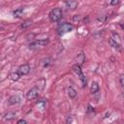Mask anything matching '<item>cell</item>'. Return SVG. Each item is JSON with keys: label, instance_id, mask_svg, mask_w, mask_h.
I'll return each mask as SVG.
<instances>
[{"label": "cell", "instance_id": "cell-11", "mask_svg": "<svg viewBox=\"0 0 124 124\" xmlns=\"http://www.w3.org/2000/svg\"><path fill=\"white\" fill-rule=\"evenodd\" d=\"M77 61H78L77 64H78V65H81V64L84 63V61H85V57H84L83 52H80V53L78 54V56H77Z\"/></svg>", "mask_w": 124, "mask_h": 124}, {"label": "cell", "instance_id": "cell-18", "mask_svg": "<svg viewBox=\"0 0 124 124\" xmlns=\"http://www.w3.org/2000/svg\"><path fill=\"white\" fill-rule=\"evenodd\" d=\"M119 81H120L121 86H122L123 89H124V75H121V76H120V78H119Z\"/></svg>", "mask_w": 124, "mask_h": 124}, {"label": "cell", "instance_id": "cell-23", "mask_svg": "<svg viewBox=\"0 0 124 124\" xmlns=\"http://www.w3.org/2000/svg\"><path fill=\"white\" fill-rule=\"evenodd\" d=\"M87 111L89 112V111H94V108H92L90 105L88 106V109H87Z\"/></svg>", "mask_w": 124, "mask_h": 124}, {"label": "cell", "instance_id": "cell-24", "mask_svg": "<svg viewBox=\"0 0 124 124\" xmlns=\"http://www.w3.org/2000/svg\"><path fill=\"white\" fill-rule=\"evenodd\" d=\"M119 24H120L121 28H122V29L124 30V21H120V23H119Z\"/></svg>", "mask_w": 124, "mask_h": 124}, {"label": "cell", "instance_id": "cell-2", "mask_svg": "<svg viewBox=\"0 0 124 124\" xmlns=\"http://www.w3.org/2000/svg\"><path fill=\"white\" fill-rule=\"evenodd\" d=\"M63 16V12L61 8H54L49 13V20L51 22H57L59 21Z\"/></svg>", "mask_w": 124, "mask_h": 124}, {"label": "cell", "instance_id": "cell-8", "mask_svg": "<svg viewBox=\"0 0 124 124\" xmlns=\"http://www.w3.org/2000/svg\"><path fill=\"white\" fill-rule=\"evenodd\" d=\"M72 70H73V72H74L78 77H79V76H81V75L83 74V73H82V70H81V67H80V65H78V64L73 65Z\"/></svg>", "mask_w": 124, "mask_h": 124}, {"label": "cell", "instance_id": "cell-21", "mask_svg": "<svg viewBox=\"0 0 124 124\" xmlns=\"http://www.w3.org/2000/svg\"><path fill=\"white\" fill-rule=\"evenodd\" d=\"M72 120H73V117L71 115L68 116V118H67V124H71L72 123Z\"/></svg>", "mask_w": 124, "mask_h": 124}, {"label": "cell", "instance_id": "cell-22", "mask_svg": "<svg viewBox=\"0 0 124 124\" xmlns=\"http://www.w3.org/2000/svg\"><path fill=\"white\" fill-rule=\"evenodd\" d=\"M16 124H26V121L23 120V119H20V120H18V121L16 122Z\"/></svg>", "mask_w": 124, "mask_h": 124}, {"label": "cell", "instance_id": "cell-14", "mask_svg": "<svg viewBox=\"0 0 124 124\" xmlns=\"http://www.w3.org/2000/svg\"><path fill=\"white\" fill-rule=\"evenodd\" d=\"M22 14H23V8H19V9H16V10H15V11L13 12L14 17H16V18H18V17H21Z\"/></svg>", "mask_w": 124, "mask_h": 124}, {"label": "cell", "instance_id": "cell-15", "mask_svg": "<svg viewBox=\"0 0 124 124\" xmlns=\"http://www.w3.org/2000/svg\"><path fill=\"white\" fill-rule=\"evenodd\" d=\"M78 78H79V80H80V82H81V86H82V87H85V86H86V84H87L86 77L82 74L81 76H79V77H78Z\"/></svg>", "mask_w": 124, "mask_h": 124}, {"label": "cell", "instance_id": "cell-12", "mask_svg": "<svg viewBox=\"0 0 124 124\" xmlns=\"http://www.w3.org/2000/svg\"><path fill=\"white\" fill-rule=\"evenodd\" d=\"M68 94H69V96H70V98H72V99H76L77 98V95H78V93H77V91L73 88V87H68Z\"/></svg>", "mask_w": 124, "mask_h": 124}, {"label": "cell", "instance_id": "cell-7", "mask_svg": "<svg viewBox=\"0 0 124 124\" xmlns=\"http://www.w3.org/2000/svg\"><path fill=\"white\" fill-rule=\"evenodd\" d=\"M65 5H66V7H67L68 9H70V10H75V9L78 7V1H74V0H70V1H66V2H65Z\"/></svg>", "mask_w": 124, "mask_h": 124}, {"label": "cell", "instance_id": "cell-3", "mask_svg": "<svg viewBox=\"0 0 124 124\" xmlns=\"http://www.w3.org/2000/svg\"><path fill=\"white\" fill-rule=\"evenodd\" d=\"M41 90H42V88H39V85L36 84L35 86H33L31 89L28 90V92L26 93V98L28 100H34V99H36L39 96Z\"/></svg>", "mask_w": 124, "mask_h": 124}, {"label": "cell", "instance_id": "cell-10", "mask_svg": "<svg viewBox=\"0 0 124 124\" xmlns=\"http://www.w3.org/2000/svg\"><path fill=\"white\" fill-rule=\"evenodd\" d=\"M19 102H20V99L18 96H12L8 100V103L10 105H16V104H18Z\"/></svg>", "mask_w": 124, "mask_h": 124}, {"label": "cell", "instance_id": "cell-9", "mask_svg": "<svg viewBox=\"0 0 124 124\" xmlns=\"http://www.w3.org/2000/svg\"><path fill=\"white\" fill-rule=\"evenodd\" d=\"M99 89H100V86H99L98 82L93 81V82L91 83V86H90V93H92V94H96V93L99 91Z\"/></svg>", "mask_w": 124, "mask_h": 124}, {"label": "cell", "instance_id": "cell-6", "mask_svg": "<svg viewBox=\"0 0 124 124\" xmlns=\"http://www.w3.org/2000/svg\"><path fill=\"white\" fill-rule=\"evenodd\" d=\"M108 44H109L114 49H116V50H118V51H121L120 44H119L117 41H115L113 38H109V39H108Z\"/></svg>", "mask_w": 124, "mask_h": 124}, {"label": "cell", "instance_id": "cell-20", "mask_svg": "<svg viewBox=\"0 0 124 124\" xmlns=\"http://www.w3.org/2000/svg\"><path fill=\"white\" fill-rule=\"evenodd\" d=\"M110 5H118L119 4V0H112V1H110V3H109Z\"/></svg>", "mask_w": 124, "mask_h": 124}, {"label": "cell", "instance_id": "cell-25", "mask_svg": "<svg viewBox=\"0 0 124 124\" xmlns=\"http://www.w3.org/2000/svg\"><path fill=\"white\" fill-rule=\"evenodd\" d=\"M122 96H123V98H124V89H123V91H122Z\"/></svg>", "mask_w": 124, "mask_h": 124}, {"label": "cell", "instance_id": "cell-17", "mask_svg": "<svg viewBox=\"0 0 124 124\" xmlns=\"http://www.w3.org/2000/svg\"><path fill=\"white\" fill-rule=\"evenodd\" d=\"M10 78H11V79H12V80L16 81V80H18V79H19L20 76H19V74L16 72V73H12V74L10 75Z\"/></svg>", "mask_w": 124, "mask_h": 124}, {"label": "cell", "instance_id": "cell-4", "mask_svg": "<svg viewBox=\"0 0 124 124\" xmlns=\"http://www.w3.org/2000/svg\"><path fill=\"white\" fill-rule=\"evenodd\" d=\"M48 43H49V40L48 39H40V40H36L33 43H31L29 45V46L31 48H34V47H42V46H46Z\"/></svg>", "mask_w": 124, "mask_h": 124}, {"label": "cell", "instance_id": "cell-1", "mask_svg": "<svg viewBox=\"0 0 124 124\" xmlns=\"http://www.w3.org/2000/svg\"><path fill=\"white\" fill-rule=\"evenodd\" d=\"M74 29V25L72 23H69V22H63V23H60L57 28H56V31L58 33V35H64L66 33H69L71 32L72 30Z\"/></svg>", "mask_w": 124, "mask_h": 124}, {"label": "cell", "instance_id": "cell-13", "mask_svg": "<svg viewBox=\"0 0 124 124\" xmlns=\"http://www.w3.org/2000/svg\"><path fill=\"white\" fill-rule=\"evenodd\" d=\"M15 117H16V113H15V112H12V111H9V112H7V113L4 114L3 119H4V120H12V119H14Z\"/></svg>", "mask_w": 124, "mask_h": 124}, {"label": "cell", "instance_id": "cell-16", "mask_svg": "<svg viewBox=\"0 0 124 124\" xmlns=\"http://www.w3.org/2000/svg\"><path fill=\"white\" fill-rule=\"evenodd\" d=\"M41 63H42V65L44 66V68H46V67H48V66L50 65V63H51V59H50V58L43 59V60L41 61Z\"/></svg>", "mask_w": 124, "mask_h": 124}, {"label": "cell", "instance_id": "cell-5", "mask_svg": "<svg viewBox=\"0 0 124 124\" xmlns=\"http://www.w3.org/2000/svg\"><path fill=\"white\" fill-rule=\"evenodd\" d=\"M30 70H31V68H30V65L29 64H22V65H20L19 67H18V69H17V73L19 74V76L21 77V76H26V75H28L29 73H30Z\"/></svg>", "mask_w": 124, "mask_h": 124}, {"label": "cell", "instance_id": "cell-19", "mask_svg": "<svg viewBox=\"0 0 124 124\" xmlns=\"http://www.w3.org/2000/svg\"><path fill=\"white\" fill-rule=\"evenodd\" d=\"M29 25H31V21H25L23 24H21V28H26L27 26H29Z\"/></svg>", "mask_w": 124, "mask_h": 124}]
</instances>
